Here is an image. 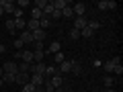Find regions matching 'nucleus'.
I'll list each match as a JSON object with an SVG mask.
<instances>
[{
  "instance_id": "obj_1",
  "label": "nucleus",
  "mask_w": 123,
  "mask_h": 92,
  "mask_svg": "<svg viewBox=\"0 0 123 92\" xmlns=\"http://www.w3.org/2000/svg\"><path fill=\"white\" fill-rule=\"evenodd\" d=\"M29 80H31V74H23V72H17V74H14V82H17L18 86L29 84Z\"/></svg>"
},
{
  "instance_id": "obj_2",
  "label": "nucleus",
  "mask_w": 123,
  "mask_h": 92,
  "mask_svg": "<svg viewBox=\"0 0 123 92\" xmlns=\"http://www.w3.org/2000/svg\"><path fill=\"white\" fill-rule=\"evenodd\" d=\"M0 6H2V10L8 14H12L14 10H17V4H14L12 0H0Z\"/></svg>"
},
{
  "instance_id": "obj_3",
  "label": "nucleus",
  "mask_w": 123,
  "mask_h": 92,
  "mask_svg": "<svg viewBox=\"0 0 123 92\" xmlns=\"http://www.w3.org/2000/svg\"><path fill=\"white\" fill-rule=\"evenodd\" d=\"M2 72H4V74H17L18 72V63L17 61H6L4 66H2Z\"/></svg>"
},
{
  "instance_id": "obj_4",
  "label": "nucleus",
  "mask_w": 123,
  "mask_h": 92,
  "mask_svg": "<svg viewBox=\"0 0 123 92\" xmlns=\"http://www.w3.org/2000/svg\"><path fill=\"white\" fill-rule=\"evenodd\" d=\"M45 63L43 61H39V63H35V61H33V63H31V74H39V76H43V72H45Z\"/></svg>"
},
{
  "instance_id": "obj_5",
  "label": "nucleus",
  "mask_w": 123,
  "mask_h": 92,
  "mask_svg": "<svg viewBox=\"0 0 123 92\" xmlns=\"http://www.w3.org/2000/svg\"><path fill=\"white\" fill-rule=\"evenodd\" d=\"M72 10H74V17H84V12H86V4H84V2H76V4L72 6Z\"/></svg>"
},
{
  "instance_id": "obj_6",
  "label": "nucleus",
  "mask_w": 123,
  "mask_h": 92,
  "mask_svg": "<svg viewBox=\"0 0 123 92\" xmlns=\"http://www.w3.org/2000/svg\"><path fill=\"white\" fill-rule=\"evenodd\" d=\"M17 57L21 61H25V63H33V51H18Z\"/></svg>"
},
{
  "instance_id": "obj_7",
  "label": "nucleus",
  "mask_w": 123,
  "mask_h": 92,
  "mask_svg": "<svg viewBox=\"0 0 123 92\" xmlns=\"http://www.w3.org/2000/svg\"><path fill=\"white\" fill-rule=\"evenodd\" d=\"M98 8H101V10L117 8V2H115V0H101V2H98Z\"/></svg>"
},
{
  "instance_id": "obj_8",
  "label": "nucleus",
  "mask_w": 123,
  "mask_h": 92,
  "mask_svg": "<svg viewBox=\"0 0 123 92\" xmlns=\"http://www.w3.org/2000/svg\"><path fill=\"white\" fill-rule=\"evenodd\" d=\"M47 80H49V84L53 86V90H55V88H60L62 84H64V76H62V74H57V76H51V78H47Z\"/></svg>"
},
{
  "instance_id": "obj_9",
  "label": "nucleus",
  "mask_w": 123,
  "mask_h": 92,
  "mask_svg": "<svg viewBox=\"0 0 123 92\" xmlns=\"http://www.w3.org/2000/svg\"><path fill=\"white\" fill-rule=\"evenodd\" d=\"M60 74V70H57V66L53 63V66H47L45 68V72H43V78L47 80V78H51V76H57Z\"/></svg>"
},
{
  "instance_id": "obj_10",
  "label": "nucleus",
  "mask_w": 123,
  "mask_h": 92,
  "mask_svg": "<svg viewBox=\"0 0 123 92\" xmlns=\"http://www.w3.org/2000/svg\"><path fill=\"white\" fill-rule=\"evenodd\" d=\"M68 4H70L68 0H51V6H53V10H60V12H62L64 8H66Z\"/></svg>"
},
{
  "instance_id": "obj_11",
  "label": "nucleus",
  "mask_w": 123,
  "mask_h": 92,
  "mask_svg": "<svg viewBox=\"0 0 123 92\" xmlns=\"http://www.w3.org/2000/svg\"><path fill=\"white\" fill-rule=\"evenodd\" d=\"M84 27H86V17H74V29L82 31Z\"/></svg>"
},
{
  "instance_id": "obj_12",
  "label": "nucleus",
  "mask_w": 123,
  "mask_h": 92,
  "mask_svg": "<svg viewBox=\"0 0 123 92\" xmlns=\"http://www.w3.org/2000/svg\"><path fill=\"white\" fill-rule=\"evenodd\" d=\"M57 51H62V43L60 41H51V45L47 47V51H43V53H51L53 55V53H57Z\"/></svg>"
},
{
  "instance_id": "obj_13",
  "label": "nucleus",
  "mask_w": 123,
  "mask_h": 92,
  "mask_svg": "<svg viewBox=\"0 0 123 92\" xmlns=\"http://www.w3.org/2000/svg\"><path fill=\"white\" fill-rule=\"evenodd\" d=\"M72 68V59H66V61H62L60 66H57V70H60V74H68Z\"/></svg>"
},
{
  "instance_id": "obj_14",
  "label": "nucleus",
  "mask_w": 123,
  "mask_h": 92,
  "mask_svg": "<svg viewBox=\"0 0 123 92\" xmlns=\"http://www.w3.org/2000/svg\"><path fill=\"white\" fill-rule=\"evenodd\" d=\"M33 86H43V82H45V78L43 76H39V74H31V80H29Z\"/></svg>"
},
{
  "instance_id": "obj_15",
  "label": "nucleus",
  "mask_w": 123,
  "mask_h": 92,
  "mask_svg": "<svg viewBox=\"0 0 123 92\" xmlns=\"http://www.w3.org/2000/svg\"><path fill=\"white\" fill-rule=\"evenodd\" d=\"M70 72L74 76H80L82 74V63H80V61H76V59H72V68H70Z\"/></svg>"
},
{
  "instance_id": "obj_16",
  "label": "nucleus",
  "mask_w": 123,
  "mask_h": 92,
  "mask_svg": "<svg viewBox=\"0 0 123 92\" xmlns=\"http://www.w3.org/2000/svg\"><path fill=\"white\" fill-rule=\"evenodd\" d=\"M53 25V23H51V18H49V17H41V21H39V29H49V27H51Z\"/></svg>"
},
{
  "instance_id": "obj_17",
  "label": "nucleus",
  "mask_w": 123,
  "mask_h": 92,
  "mask_svg": "<svg viewBox=\"0 0 123 92\" xmlns=\"http://www.w3.org/2000/svg\"><path fill=\"white\" fill-rule=\"evenodd\" d=\"M18 39H21L23 43H35V41H33V35H31L29 31H23V33H21V37H18Z\"/></svg>"
},
{
  "instance_id": "obj_18",
  "label": "nucleus",
  "mask_w": 123,
  "mask_h": 92,
  "mask_svg": "<svg viewBox=\"0 0 123 92\" xmlns=\"http://www.w3.org/2000/svg\"><path fill=\"white\" fill-rule=\"evenodd\" d=\"M31 35H33V41H43L45 39V31L43 29H37V31H33Z\"/></svg>"
},
{
  "instance_id": "obj_19",
  "label": "nucleus",
  "mask_w": 123,
  "mask_h": 92,
  "mask_svg": "<svg viewBox=\"0 0 123 92\" xmlns=\"http://www.w3.org/2000/svg\"><path fill=\"white\" fill-rule=\"evenodd\" d=\"M14 27H17V31L23 33V31L27 29V21H25V18H14Z\"/></svg>"
},
{
  "instance_id": "obj_20",
  "label": "nucleus",
  "mask_w": 123,
  "mask_h": 92,
  "mask_svg": "<svg viewBox=\"0 0 123 92\" xmlns=\"http://www.w3.org/2000/svg\"><path fill=\"white\" fill-rule=\"evenodd\" d=\"M4 27L8 29V33H17V27H14V18H6V21H4Z\"/></svg>"
},
{
  "instance_id": "obj_21",
  "label": "nucleus",
  "mask_w": 123,
  "mask_h": 92,
  "mask_svg": "<svg viewBox=\"0 0 123 92\" xmlns=\"http://www.w3.org/2000/svg\"><path fill=\"white\" fill-rule=\"evenodd\" d=\"M80 37H84V39H92V37H94V31H90L88 27H84V29L80 31Z\"/></svg>"
},
{
  "instance_id": "obj_22",
  "label": "nucleus",
  "mask_w": 123,
  "mask_h": 92,
  "mask_svg": "<svg viewBox=\"0 0 123 92\" xmlns=\"http://www.w3.org/2000/svg\"><path fill=\"white\" fill-rule=\"evenodd\" d=\"M43 57H45V53H43V51H39V49H35V51H33V61H35V63L43 61Z\"/></svg>"
},
{
  "instance_id": "obj_23",
  "label": "nucleus",
  "mask_w": 123,
  "mask_h": 92,
  "mask_svg": "<svg viewBox=\"0 0 123 92\" xmlns=\"http://www.w3.org/2000/svg\"><path fill=\"white\" fill-rule=\"evenodd\" d=\"M62 17H66V18H74V10H72V6L68 4L66 8L62 10Z\"/></svg>"
},
{
  "instance_id": "obj_24",
  "label": "nucleus",
  "mask_w": 123,
  "mask_h": 92,
  "mask_svg": "<svg viewBox=\"0 0 123 92\" xmlns=\"http://www.w3.org/2000/svg\"><path fill=\"white\" fill-rule=\"evenodd\" d=\"M18 72H23V74H29V72H31V63L21 61V63H18Z\"/></svg>"
},
{
  "instance_id": "obj_25",
  "label": "nucleus",
  "mask_w": 123,
  "mask_h": 92,
  "mask_svg": "<svg viewBox=\"0 0 123 92\" xmlns=\"http://www.w3.org/2000/svg\"><path fill=\"white\" fill-rule=\"evenodd\" d=\"M2 82L4 84H14V74H2Z\"/></svg>"
},
{
  "instance_id": "obj_26",
  "label": "nucleus",
  "mask_w": 123,
  "mask_h": 92,
  "mask_svg": "<svg viewBox=\"0 0 123 92\" xmlns=\"http://www.w3.org/2000/svg\"><path fill=\"white\" fill-rule=\"evenodd\" d=\"M41 17H43V12H41L39 8H33V10H31V18H35V21H41Z\"/></svg>"
},
{
  "instance_id": "obj_27",
  "label": "nucleus",
  "mask_w": 123,
  "mask_h": 92,
  "mask_svg": "<svg viewBox=\"0 0 123 92\" xmlns=\"http://www.w3.org/2000/svg\"><path fill=\"white\" fill-rule=\"evenodd\" d=\"M53 61H55V63H62V61H66V55H64V53H62V51L53 53Z\"/></svg>"
},
{
  "instance_id": "obj_28",
  "label": "nucleus",
  "mask_w": 123,
  "mask_h": 92,
  "mask_svg": "<svg viewBox=\"0 0 123 92\" xmlns=\"http://www.w3.org/2000/svg\"><path fill=\"white\" fill-rule=\"evenodd\" d=\"M47 4H49V0H35V8H39V10H43Z\"/></svg>"
},
{
  "instance_id": "obj_29",
  "label": "nucleus",
  "mask_w": 123,
  "mask_h": 92,
  "mask_svg": "<svg viewBox=\"0 0 123 92\" xmlns=\"http://www.w3.org/2000/svg\"><path fill=\"white\" fill-rule=\"evenodd\" d=\"M86 27L90 31H97V29H101V23H98V21H90V23H86Z\"/></svg>"
},
{
  "instance_id": "obj_30",
  "label": "nucleus",
  "mask_w": 123,
  "mask_h": 92,
  "mask_svg": "<svg viewBox=\"0 0 123 92\" xmlns=\"http://www.w3.org/2000/svg\"><path fill=\"white\" fill-rule=\"evenodd\" d=\"M21 92H35V86H33V84L29 82V84H25V86L21 88Z\"/></svg>"
},
{
  "instance_id": "obj_31",
  "label": "nucleus",
  "mask_w": 123,
  "mask_h": 92,
  "mask_svg": "<svg viewBox=\"0 0 123 92\" xmlns=\"http://www.w3.org/2000/svg\"><path fill=\"white\" fill-rule=\"evenodd\" d=\"M103 82H105V86H107V88H111V86L115 84V80L111 78V76H105V80H103Z\"/></svg>"
},
{
  "instance_id": "obj_32",
  "label": "nucleus",
  "mask_w": 123,
  "mask_h": 92,
  "mask_svg": "<svg viewBox=\"0 0 123 92\" xmlns=\"http://www.w3.org/2000/svg\"><path fill=\"white\" fill-rule=\"evenodd\" d=\"M70 39H80V31L72 29V31H70Z\"/></svg>"
},
{
  "instance_id": "obj_33",
  "label": "nucleus",
  "mask_w": 123,
  "mask_h": 92,
  "mask_svg": "<svg viewBox=\"0 0 123 92\" xmlns=\"http://www.w3.org/2000/svg\"><path fill=\"white\" fill-rule=\"evenodd\" d=\"M103 68H105V72H113V63H111V61H107V63H103Z\"/></svg>"
},
{
  "instance_id": "obj_34",
  "label": "nucleus",
  "mask_w": 123,
  "mask_h": 92,
  "mask_svg": "<svg viewBox=\"0 0 123 92\" xmlns=\"http://www.w3.org/2000/svg\"><path fill=\"white\" fill-rule=\"evenodd\" d=\"M49 18L57 21V18H62V12H60V10H53V12H51V17H49Z\"/></svg>"
},
{
  "instance_id": "obj_35",
  "label": "nucleus",
  "mask_w": 123,
  "mask_h": 92,
  "mask_svg": "<svg viewBox=\"0 0 123 92\" xmlns=\"http://www.w3.org/2000/svg\"><path fill=\"white\" fill-rule=\"evenodd\" d=\"M113 72H115L117 76H121V74H123V66H121V63H119V66H115V68H113Z\"/></svg>"
},
{
  "instance_id": "obj_36",
  "label": "nucleus",
  "mask_w": 123,
  "mask_h": 92,
  "mask_svg": "<svg viewBox=\"0 0 123 92\" xmlns=\"http://www.w3.org/2000/svg\"><path fill=\"white\" fill-rule=\"evenodd\" d=\"M109 61L113 63V66H119V63H121V57H119V55H115L113 59H109Z\"/></svg>"
},
{
  "instance_id": "obj_37",
  "label": "nucleus",
  "mask_w": 123,
  "mask_h": 92,
  "mask_svg": "<svg viewBox=\"0 0 123 92\" xmlns=\"http://www.w3.org/2000/svg\"><path fill=\"white\" fill-rule=\"evenodd\" d=\"M12 14H14V18H23V8H17Z\"/></svg>"
},
{
  "instance_id": "obj_38",
  "label": "nucleus",
  "mask_w": 123,
  "mask_h": 92,
  "mask_svg": "<svg viewBox=\"0 0 123 92\" xmlns=\"http://www.w3.org/2000/svg\"><path fill=\"white\" fill-rule=\"evenodd\" d=\"M23 45H25V43H23V41H21V39H14V47H17V49H21V47H23Z\"/></svg>"
},
{
  "instance_id": "obj_39",
  "label": "nucleus",
  "mask_w": 123,
  "mask_h": 92,
  "mask_svg": "<svg viewBox=\"0 0 123 92\" xmlns=\"http://www.w3.org/2000/svg\"><path fill=\"white\" fill-rule=\"evenodd\" d=\"M4 51H6V47H4L2 43H0V53H4Z\"/></svg>"
},
{
  "instance_id": "obj_40",
  "label": "nucleus",
  "mask_w": 123,
  "mask_h": 92,
  "mask_svg": "<svg viewBox=\"0 0 123 92\" xmlns=\"http://www.w3.org/2000/svg\"><path fill=\"white\" fill-rule=\"evenodd\" d=\"M2 14H4V10H2V6H0V17H2Z\"/></svg>"
},
{
  "instance_id": "obj_41",
  "label": "nucleus",
  "mask_w": 123,
  "mask_h": 92,
  "mask_svg": "<svg viewBox=\"0 0 123 92\" xmlns=\"http://www.w3.org/2000/svg\"><path fill=\"white\" fill-rule=\"evenodd\" d=\"M2 74H4V72H2V68H0V78H2Z\"/></svg>"
},
{
  "instance_id": "obj_42",
  "label": "nucleus",
  "mask_w": 123,
  "mask_h": 92,
  "mask_svg": "<svg viewBox=\"0 0 123 92\" xmlns=\"http://www.w3.org/2000/svg\"><path fill=\"white\" fill-rule=\"evenodd\" d=\"M107 92H115V90H113V88H109V90H107Z\"/></svg>"
},
{
  "instance_id": "obj_43",
  "label": "nucleus",
  "mask_w": 123,
  "mask_h": 92,
  "mask_svg": "<svg viewBox=\"0 0 123 92\" xmlns=\"http://www.w3.org/2000/svg\"><path fill=\"white\" fill-rule=\"evenodd\" d=\"M2 84H4V82H2V78H0V86H2Z\"/></svg>"
}]
</instances>
